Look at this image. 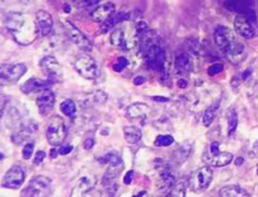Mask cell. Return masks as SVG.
Returning a JSON list of instances; mask_svg holds the SVG:
<instances>
[{
    "label": "cell",
    "instance_id": "1",
    "mask_svg": "<svg viewBox=\"0 0 258 197\" xmlns=\"http://www.w3.org/2000/svg\"><path fill=\"white\" fill-rule=\"evenodd\" d=\"M139 44L146 66L150 70L163 73L166 66V52L158 33L155 30H150L149 28L140 32Z\"/></svg>",
    "mask_w": 258,
    "mask_h": 197
},
{
    "label": "cell",
    "instance_id": "2",
    "mask_svg": "<svg viewBox=\"0 0 258 197\" xmlns=\"http://www.w3.org/2000/svg\"><path fill=\"white\" fill-rule=\"evenodd\" d=\"M5 28L14 40L22 45H28L39 37L35 24V17L25 13H8L4 19Z\"/></svg>",
    "mask_w": 258,
    "mask_h": 197
},
{
    "label": "cell",
    "instance_id": "3",
    "mask_svg": "<svg viewBox=\"0 0 258 197\" xmlns=\"http://www.w3.org/2000/svg\"><path fill=\"white\" fill-rule=\"evenodd\" d=\"M110 42L113 47L123 51L134 50L139 44V32L136 25L122 24L116 28L110 35Z\"/></svg>",
    "mask_w": 258,
    "mask_h": 197
},
{
    "label": "cell",
    "instance_id": "4",
    "mask_svg": "<svg viewBox=\"0 0 258 197\" xmlns=\"http://www.w3.org/2000/svg\"><path fill=\"white\" fill-rule=\"evenodd\" d=\"M203 161L211 167H226L233 161V156L228 152L219 151L218 141H213L204 152Z\"/></svg>",
    "mask_w": 258,
    "mask_h": 197
},
{
    "label": "cell",
    "instance_id": "5",
    "mask_svg": "<svg viewBox=\"0 0 258 197\" xmlns=\"http://www.w3.org/2000/svg\"><path fill=\"white\" fill-rule=\"evenodd\" d=\"M47 140L50 145L59 146L64 141L66 136H67V128H66V123L60 116L55 115L49 120L47 128Z\"/></svg>",
    "mask_w": 258,
    "mask_h": 197
},
{
    "label": "cell",
    "instance_id": "6",
    "mask_svg": "<svg viewBox=\"0 0 258 197\" xmlns=\"http://www.w3.org/2000/svg\"><path fill=\"white\" fill-rule=\"evenodd\" d=\"M27 72L24 63H5L0 66V86L14 85Z\"/></svg>",
    "mask_w": 258,
    "mask_h": 197
},
{
    "label": "cell",
    "instance_id": "7",
    "mask_svg": "<svg viewBox=\"0 0 258 197\" xmlns=\"http://www.w3.org/2000/svg\"><path fill=\"white\" fill-rule=\"evenodd\" d=\"M50 178L44 176L33 177L30 179L28 187L22 191L23 197H38V196H49L50 192Z\"/></svg>",
    "mask_w": 258,
    "mask_h": 197
},
{
    "label": "cell",
    "instance_id": "8",
    "mask_svg": "<svg viewBox=\"0 0 258 197\" xmlns=\"http://www.w3.org/2000/svg\"><path fill=\"white\" fill-rule=\"evenodd\" d=\"M75 68L82 77L95 80L100 76V67L97 62L88 55H82L75 61Z\"/></svg>",
    "mask_w": 258,
    "mask_h": 197
},
{
    "label": "cell",
    "instance_id": "9",
    "mask_svg": "<svg viewBox=\"0 0 258 197\" xmlns=\"http://www.w3.org/2000/svg\"><path fill=\"white\" fill-rule=\"evenodd\" d=\"M212 181H213V171H212L211 166L202 167L198 171L194 172L193 176L190 177L189 187H190L191 191L201 192L208 188Z\"/></svg>",
    "mask_w": 258,
    "mask_h": 197
},
{
    "label": "cell",
    "instance_id": "10",
    "mask_svg": "<svg viewBox=\"0 0 258 197\" xmlns=\"http://www.w3.org/2000/svg\"><path fill=\"white\" fill-rule=\"evenodd\" d=\"M25 181V172L19 164L10 167L9 171L5 173L4 178H3V187L10 189H17L24 183Z\"/></svg>",
    "mask_w": 258,
    "mask_h": 197
},
{
    "label": "cell",
    "instance_id": "11",
    "mask_svg": "<svg viewBox=\"0 0 258 197\" xmlns=\"http://www.w3.org/2000/svg\"><path fill=\"white\" fill-rule=\"evenodd\" d=\"M64 25L66 29H67L68 37L71 38V40H72L80 50L85 51V52H91V51H92V42L86 37L85 33L81 32V30L78 29L77 27H75L71 22H66Z\"/></svg>",
    "mask_w": 258,
    "mask_h": 197
},
{
    "label": "cell",
    "instance_id": "12",
    "mask_svg": "<svg viewBox=\"0 0 258 197\" xmlns=\"http://www.w3.org/2000/svg\"><path fill=\"white\" fill-rule=\"evenodd\" d=\"M234 29L241 37L246 39H251L256 35V29H254V22L251 20V15L239 14L234 19Z\"/></svg>",
    "mask_w": 258,
    "mask_h": 197
},
{
    "label": "cell",
    "instance_id": "13",
    "mask_svg": "<svg viewBox=\"0 0 258 197\" xmlns=\"http://www.w3.org/2000/svg\"><path fill=\"white\" fill-rule=\"evenodd\" d=\"M39 67L42 68L43 72L52 80H60L63 76V68L59 65L55 57L53 56H45L39 61Z\"/></svg>",
    "mask_w": 258,
    "mask_h": 197
},
{
    "label": "cell",
    "instance_id": "14",
    "mask_svg": "<svg viewBox=\"0 0 258 197\" xmlns=\"http://www.w3.org/2000/svg\"><path fill=\"white\" fill-rule=\"evenodd\" d=\"M34 17L39 37H47V35H49L53 29L52 15L48 12H45V10H38Z\"/></svg>",
    "mask_w": 258,
    "mask_h": 197
},
{
    "label": "cell",
    "instance_id": "15",
    "mask_svg": "<svg viewBox=\"0 0 258 197\" xmlns=\"http://www.w3.org/2000/svg\"><path fill=\"white\" fill-rule=\"evenodd\" d=\"M234 40H236V37H234V33L231 28L224 27V25H219V27H217L216 30H214V42H216V44L218 45L222 51L228 48Z\"/></svg>",
    "mask_w": 258,
    "mask_h": 197
},
{
    "label": "cell",
    "instance_id": "16",
    "mask_svg": "<svg viewBox=\"0 0 258 197\" xmlns=\"http://www.w3.org/2000/svg\"><path fill=\"white\" fill-rule=\"evenodd\" d=\"M223 53L229 62L233 65H238L246 58V47L243 45V43L236 39L228 48L223 51Z\"/></svg>",
    "mask_w": 258,
    "mask_h": 197
},
{
    "label": "cell",
    "instance_id": "17",
    "mask_svg": "<svg viewBox=\"0 0 258 197\" xmlns=\"http://www.w3.org/2000/svg\"><path fill=\"white\" fill-rule=\"evenodd\" d=\"M55 81L52 78H30V80L25 81L22 86H20V90L24 93H32L34 91H43L49 88L50 86L54 83Z\"/></svg>",
    "mask_w": 258,
    "mask_h": 197
},
{
    "label": "cell",
    "instance_id": "18",
    "mask_svg": "<svg viewBox=\"0 0 258 197\" xmlns=\"http://www.w3.org/2000/svg\"><path fill=\"white\" fill-rule=\"evenodd\" d=\"M97 183V178L95 174H87L80 178V181L75 184V187L71 191V196H85L87 192L93 189V187Z\"/></svg>",
    "mask_w": 258,
    "mask_h": 197
},
{
    "label": "cell",
    "instance_id": "19",
    "mask_svg": "<svg viewBox=\"0 0 258 197\" xmlns=\"http://www.w3.org/2000/svg\"><path fill=\"white\" fill-rule=\"evenodd\" d=\"M55 103V96L53 93V91H50L49 88L47 90H43L39 93V96L37 97V106L38 110L42 115H47L52 111V109L54 108Z\"/></svg>",
    "mask_w": 258,
    "mask_h": 197
},
{
    "label": "cell",
    "instance_id": "20",
    "mask_svg": "<svg viewBox=\"0 0 258 197\" xmlns=\"http://www.w3.org/2000/svg\"><path fill=\"white\" fill-rule=\"evenodd\" d=\"M122 171H123L122 159H118V161L112 162V163H108V168L106 169L105 174H103V177H102L103 186L105 187L112 186Z\"/></svg>",
    "mask_w": 258,
    "mask_h": 197
},
{
    "label": "cell",
    "instance_id": "21",
    "mask_svg": "<svg viewBox=\"0 0 258 197\" xmlns=\"http://www.w3.org/2000/svg\"><path fill=\"white\" fill-rule=\"evenodd\" d=\"M116 13V7L112 3H105V4L100 5L96 8L92 13H91V18L97 23H103L105 24L111 17Z\"/></svg>",
    "mask_w": 258,
    "mask_h": 197
},
{
    "label": "cell",
    "instance_id": "22",
    "mask_svg": "<svg viewBox=\"0 0 258 197\" xmlns=\"http://www.w3.org/2000/svg\"><path fill=\"white\" fill-rule=\"evenodd\" d=\"M150 106L144 103H135L126 109V118L130 120H144L150 114Z\"/></svg>",
    "mask_w": 258,
    "mask_h": 197
},
{
    "label": "cell",
    "instance_id": "23",
    "mask_svg": "<svg viewBox=\"0 0 258 197\" xmlns=\"http://www.w3.org/2000/svg\"><path fill=\"white\" fill-rule=\"evenodd\" d=\"M175 70L180 75H188L193 70V61L189 52H178L175 56Z\"/></svg>",
    "mask_w": 258,
    "mask_h": 197
},
{
    "label": "cell",
    "instance_id": "24",
    "mask_svg": "<svg viewBox=\"0 0 258 197\" xmlns=\"http://www.w3.org/2000/svg\"><path fill=\"white\" fill-rule=\"evenodd\" d=\"M175 183L176 178L173 174V172H170L169 169H164V171H161L160 174H159L156 187H158V189H160V191H170Z\"/></svg>",
    "mask_w": 258,
    "mask_h": 197
},
{
    "label": "cell",
    "instance_id": "25",
    "mask_svg": "<svg viewBox=\"0 0 258 197\" xmlns=\"http://www.w3.org/2000/svg\"><path fill=\"white\" fill-rule=\"evenodd\" d=\"M35 130H37V125H35V123L29 124L28 126H24L23 129H20L18 133L13 134L12 140L14 141V144L19 145V144H23L24 141L29 140V139L34 135Z\"/></svg>",
    "mask_w": 258,
    "mask_h": 197
},
{
    "label": "cell",
    "instance_id": "26",
    "mask_svg": "<svg viewBox=\"0 0 258 197\" xmlns=\"http://www.w3.org/2000/svg\"><path fill=\"white\" fill-rule=\"evenodd\" d=\"M224 5L228 10L249 15L251 12V2L249 0H226Z\"/></svg>",
    "mask_w": 258,
    "mask_h": 197
},
{
    "label": "cell",
    "instance_id": "27",
    "mask_svg": "<svg viewBox=\"0 0 258 197\" xmlns=\"http://www.w3.org/2000/svg\"><path fill=\"white\" fill-rule=\"evenodd\" d=\"M219 194L222 197H248L251 194L246 191L244 188H242L241 186H237V184H231V186H226L223 188H221Z\"/></svg>",
    "mask_w": 258,
    "mask_h": 197
},
{
    "label": "cell",
    "instance_id": "28",
    "mask_svg": "<svg viewBox=\"0 0 258 197\" xmlns=\"http://www.w3.org/2000/svg\"><path fill=\"white\" fill-rule=\"evenodd\" d=\"M123 136H125V140L128 144H136L138 141L141 140L143 133H141L140 128H138V126L128 125L123 128Z\"/></svg>",
    "mask_w": 258,
    "mask_h": 197
},
{
    "label": "cell",
    "instance_id": "29",
    "mask_svg": "<svg viewBox=\"0 0 258 197\" xmlns=\"http://www.w3.org/2000/svg\"><path fill=\"white\" fill-rule=\"evenodd\" d=\"M227 134L228 135H232V134L236 131L237 126H238V115H237L236 109H229L227 111Z\"/></svg>",
    "mask_w": 258,
    "mask_h": 197
},
{
    "label": "cell",
    "instance_id": "30",
    "mask_svg": "<svg viewBox=\"0 0 258 197\" xmlns=\"http://www.w3.org/2000/svg\"><path fill=\"white\" fill-rule=\"evenodd\" d=\"M218 110H219V103L217 101V103L212 104V105L209 106L206 111H204V114H203L204 126H209L212 123H213L214 119H216V116H217V114H218Z\"/></svg>",
    "mask_w": 258,
    "mask_h": 197
},
{
    "label": "cell",
    "instance_id": "31",
    "mask_svg": "<svg viewBox=\"0 0 258 197\" xmlns=\"http://www.w3.org/2000/svg\"><path fill=\"white\" fill-rule=\"evenodd\" d=\"M60 111L66 116H73L76 114V111H77V108H76V104L72 100L67 98V100H64L60 104Z\"/></svg>",
    "mask_w": 258,
    "mask_h": 197
},
{
    "label": "cell",
    "instance_id": "32",
    "mask_svg": "<svg viewBox=\"0 0 258 197\" xmlns=\"http://www.w3.org/2000/svg\"><path fill=\"white\" fill-rule=\"evenodd\" d=\"M185 193H186V182L185 181H180V182H178V183L174 184L173 188L169 191L168 196H173V197L181 196V197H184V196H185Z\"/></svg>",
    "mask_w": 258,
    "mask_h": 197
},
{
    "label": "cell",
    "instance_id": "33",
    "mask_svg": "<svg viewBox=\"0 0 258 197\" xmlns=\"http://www.w3.org/2000/svg\"><path fill=\"white\" fill-rule=\"evenodd\" d=\"M174 143V136L169 135V134H161V135H158L154 140V144L156 146H169Z\"/></svg>",
    "mask_w": 258,
    "mask_h": 197
},
{
    "label": "cell",
    "instance_id": "34",
    "mask_svg": "<svg viewBox=\"0 0 258 197\" xmlns=\"http://www.w3.org/2000/svg\"><path fill=\"white\" fill-rule=\"evenodd\" d=\"M251 72H252V70H246V71H243V72H242V73H239V75L234 76V77L232 78V81H231L232 86H233V87H237V86L241 85V83L243 82V81H246L247 78L249 77Z\"/></svg>",
    "mask_w": 258,
    "mask_h": 197
},
{
    "label": "cell",
    "instance_id": "35",
    "mask_svg": "<svg viewBox=\"0 0 258 197\" xmlns=\"http://www.w3.org/2000/svg\"><path fill=\"white\" fill-rule=\"evenodd\" d=\"M101 0H75V5L81 9H86V8L95 7V5L100 4Z\"/></svg>",
    "mask_w": 258,
    "mask_h": 197
},
{
    "label": "cell",
    "instance_id": "36",
    "mask_svg": "<svg viewBox=\"0 0 258 197\" xmlns=\"http://www.w3.org/2000/svg\"><path fill=\"white\" fill-rule=\"evenodd\" d=\"M128 66V60L125 57H118L117 60H116V62L113 63V70L116 71V72H121V71L125 70L126 67Z\"/></svg>",
    "mask_w": 258,
    "mask_h": 197
},
{
    "label": "cell",
    "instance_id": "37",
    "mask_svg": "<svg viewBox=\"0 0 258 197\" xmlns=\"http://www.w3.org/2000/svg\"><path fill=\"white\" fill-rule=\"evenodd\" d=\"M33 151H34V143H33V141H28V143L24 145V148H23V152H22L23 159H25V161L29 159L30 157H32Z\"/></svg>",
    "mask_w": 258,
    "mask_h": 197
},
{
    "label": "cell",
    "instance_id": "38",
    "mask_svg": "<svg viewBox=\"0 0 258 197\" xmlns=\"http://www.w3.org/2000/svg\"><path fill=\"white\" fill-rule=\"evenodd\" d=\"M223 65L222 63H213V65L211 66V67L208 68V75L209 76H216L218 75V73H221L222 71H223Z\"/></svg>",
    "mask_w": 258,
    "mask_h": 197
},
{
    "label": "cell",
    "instance_id": "39",
    "mask_svg": "<svg viewBox=\"0 0 258 197\" xmlns=\"http://www.w3.org/2000/svg\"><path fill=\"white\" fill-rule=\"evenodd\" d=\"M93 97H95L96 103L97 104H103L106 100H107V95H106L103 91H96L95 93H93Z\"/></svg>",
    "mask_w": 258,
    "mask_h": 197
},
{
    "label": "cell",
    "instance_id": "40",
    "mask_svg": "<svg viewBox=\"0 0 258 197\" xmlns=\"http://www.w3.org/2000/svg\"><path fill=\"white\" fill-rule=\"evenodd\" d=\"M58 153L60 154V156H66V154H70L71 152H72V149H73V146L71 145V144H66V145H59L58 146Z\"/></svg>",
    "mask_w": 258,
    "mask_h": 197
},
{
    "label": "cell",
    "instance_id": "41",
    "mask_svg": "<svg viewBox=\"0 0 258 197\" xmlns=\"http://www.w3.org/2000/svg\"><path fill=\"white\" fill-rule=\"evenodd\" d=\"M45 158V153L43 151H38L37 153H35V157H34V164L35 166H38V164L42 163L43 161H44Z\"/></svg>",
    "mask_w": 258,
    "mask_h": 197
},
{
    "label": "cell",
    "instance_id": "42",
    "mask_svg": "<svg viewBox=\"0 0 258 197\" xmlns=\"http://www.w3.org/2000/svg\"><path fill=\"white\" fill-rule=\"evenodd\" d=\"M134 171H130V172H127V173L125 174V177H123V183L125 184H130L131 182H133V179H134Z\"/></svg>",
    "mask_w": 258,
    "mask_h": 197
},
{
    "label": "cell",
    "instance_id": "43",
    "mask_svg": "<svg viewBox=\"0 0 258 197\" xmlns=\"http://www.w3.org/2000/svg\"><path fill=\"white\" fill-rule=\"evenodd\" d=\"M8 101H9V98L0 96V116L3 115V111H4V109H5V106H7Z\"/></svg>",
    "mask_w": 258,
    "mask_h": 197
},
{
    "label": "cell",
    "instance_id": "44",
    "mask_svg": "<svg viewBox=\"0 0 258 197\" xmlns=\"http://www.w3.org/2000/svg\"><path fill=\"white\" fill-rule=\"evenodd\" d=\"M93 144H95V139L93 138H88V139H86L85 140V143H83V146H85V149H91L93 146Z\"/></svg>",
    "mask_w": 258,
    "mask_h": 197
},
{
    "label": "cell",
    "instance_id": "45",
    "mask_svg": "<svg viewBox=\"0 0 258 197\" xmlns=\"http://www.w3.org/2000/svg\"><path fill=\"white\" fill-rule=\"evenodd\" d=\"M144 82H145V77H143V76H138V77L134 78V83L135 85H143Z\"/></svg>",
    "mask_w": 258,
    "mask_h": 197
},
{
    "label": "cell",
    "instance_id": "46",
    "mask_svg": "<svg viewBox=\"0 0 258 197\" xmlns=\"http://www.w3.org/2000/svg\"><path fill=\"white\" fill-rule=\"evenodd\" d=\"M178 86L181 88H186L188 87V81L184 80V78H180V80L178 81Z\"/></svg>",
    "mask_w": 258,
    "mask_h": 197
},
{
    "label": "cell",
    "instance_id": "47",
    "mask_svg": "<svg viewBox=\"0 0 258 197\" xmlns=\"http://www.w3.org/2000/svg\"><path fill=\"white\" fill-rule=\"evenodd\" d=\"M252 152H253V154H254V156H256L257 158H258V141H256V143H254V145H253V149H252Z\"/></svg>",
    "mask_w": 258,
    "mask_h": 197
},
{
    "label": "cell",
    "instance_id": "48",
    "mask_svg": "<svg viewBox=\"0 0 258 197\" xmlns=\"http://www.w3.org/2000/svg\"><path fill=\"white\" fill-rule=\"evenodd\" d=\"M58 149H52V151H50V157H52V158H55V157L58 156Z\"/></svg>",
    "mask_w": 258,
    "mask_h": 197
},
{
    "label": "cell",
    "instance_id": "49",
    "mask_svg": "<svg viewBox=\"0 0 258 197\" xmlns=\"http://www.w3.org/2000/svg\"><path fill=\"white\" fill-rule=\"evenodd\" d=\"M155 101H168V98H164V97H154Z\"/></svg>",
    "mask_w": 258,
    "mask_h": 197
},
{
    "label": "cell",
    "instance_id": "50",
    "mask_svg": "<svg viewBox=\"0 0 258 197\" xmlns=\"http://www.w3.org/2000/svg\"><path fill=\"white\" fill-rule=\"evenodd\" d=\"M236 163H237V166H241V164L243 163V159H242V158H238V159H237Z\"/></svg>",
    "mask_w": 258,
    "mask_h": 197
},
{
    "label": "cell",
    "instance_id": "51",
    "mask_svg": "<svg viewBox=\"0 0 258 197\" xmlns=\"http://www.w3.org/2000/svg\"><path fill=\"white\" fill-rule=\"evenodd\" d=\"M4 157H5V156H4V154H3V153H2V152H0V161H2V159H4Z\"/></svg>",
    "mask_w": 258,
    "mask_h": 197
},
{
    "label": "cell",
    "instance_id": "52",
    "mask_svg": "<svg viewBox=\"0 0 258 197\" xmlns=\"http://www.w3.org/2000/svg\"><path fill=\"white\" fill-rule=\"evenodd\" d=\"M257 174H258V164H257Z\"/></svg>",
    "mask_w": 258,
    "mask_h": 197
}]
</instances>
